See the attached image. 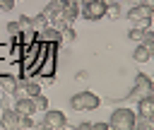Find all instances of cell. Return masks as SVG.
I'll return each mask as SVG.
<instances>
[{
	"label": "cell",
	"mask_w": 154,
	"mask_h": 130,
	"mask_svg": "<svg viewBox=\"0 0 154 130\" xmlns=\"http://www.w3.org/2000/svg\"><path fill=\"white\" fill-rule=\"evenodd\" d=\"M128 19H130L135 26L154 24V5H147V2H135V5L128 10Z\"/></svg>",
	"instance_id": "cell-1"
},
{
	"label": "cell",
	"mask_w": 154,
	"mask_h": 130,
	"mask_svg": "<svg viewBox=\"0 0 154 130\" xmlns=\"http://www.w3.org/2000/svg\"><path fill=\"white\" fill-rule=\"evenodd\" d=\"M135 113L130 111V108H123V106H118V108H113V113H111V118H108V128L111 130H132L135 128Z\"/></svg>",
	"instance_id": "cell-2"
},
{
	"label": "cell",
	"mask_w": 154,
	"mask_h": 130,
	"mask_svg": "<svg viewBox=\"0 0 154 130\" xmlns=\"http://www.w3.org/2000/svg\"><path fill=\"white\" fill-rule=\"evenodd\" d=\"M96 106H101V96H96L94 91H77L70 96L72 111H94Z\"/></svg>",
	"instance_id": "cell-3"
},
{
	"label": "cell",
	"mask_w": 154,
	"mask_h": 130,
	"mask_svg": "<svg viewBox=\"0 0 154 130\" xmlns=\"http://www.w3.org/2000/svg\"><path fill=\"white\" fill-rule=\"evenodd\" d=\"M34 128H38V130H63V128H67V118H65L63 111H51V108H46V111H43V120L36 123Z\"/></svg>",
	"instance_id": "cell-4"
},
{
	"label": "cell",
	"mask_w": 154,
	"mask_h": 130,
	"mask_svg": "<svg viewBox=\"0 0 154 130\" xmlns=\"http://www.w3.org/2000/svg\"><path fill=\"white\" fill-rule=\"evenodd\" d=\"M128 96L130 99L132 96L135 99H140V96H154V82H152V77L144 75V72H137L135 75V84H132V91Z\"/></svg>",
	"instance_id": "cell-5"
},
{
	"label": "cell",
	"mask_w": 154,
	"mask_h": 130,
	"mask_svg": "<svg viewBox=\"0 0 154 130\" xmlns=\"http://www.w3.org/2000/svg\"><path fill=\"white\" fill-rule=\"evenodd\" d=\"M79 14H82L87 22H101V19L106 17V2L91 0V2H87V5L79 7Z\"/></svg>",
	"instance_id": "cell-6"
},
{
	"label": "cell",
	"mask_w": 154,
	"mask_h": 130,
	"mask_svg": "<svg viewBox=\"0 0 154 130\" xmlns=\"http://www.w3.org/2000/svg\"><path fill=\"white\" fill-rule=\"evenodd\" d=\"M36 41H43L48 46H60V31H55L51 24L43 26L41 31H36Z\"/></svg>",
	"instance_id": "cell-7"
},
{
	"label": "cell",
	"mask_w": 154,
	"mask_h": 130,
	"mask_svg": "<svg viewBox=\"0 0 154 130\" xmlns=\"http://www.w3.org/2000/svg\"><path fill=\"white\" fill-rule=\"evenodd\" d=\"M12 108H14L19 116H34V113H36L31 96H19V99H14V106H12Z\"/></svg>",
	"instance_id": "cell-8"
},
{
	"label": "cell",
	"mask_w": 154,
	"mask_h": 130,
	"mask_svg": "<svg viewBox=\"0 0 154 130\" xmlns=\"http://www.w3.org/2000/svg\"><path fill=\"white\" fill-rule=\"evenodd\" d=\"M0 125L5 130H17L19 128V113L14 108H5L2 111V118H0Z\"/></svg>",
	"instance_id": "cell-9"
},
{
	"label": "cell",
	"mask_w": 154,
	"mask_h": 130,
	"mask_svg": "<svg viewBox=\"0 0 154 130\" xmlns=\"http://www.w3.org/2000/svg\"><path fill=\"white\" fill-rule=\"evenodd\" d=\"M137 116L154 118V96H140L137 99Z\"/></svg>",
	"instance_id": "cell-10"
},
{
	"label": "cell",
	"mask_w": 154,
	"mask_h": 130,
	"mask_svg": "<svg viewBox=\"0 0 154 130\" xmlns=\"http://www.w3.org/2000/svg\"><path fill=\"white\" fill-rule=\"evenodd\" d=\"M152 55H154V51H149V48L142 46V43H137V46L132 48V60H135V63H149Z\"/></svg>",
	"instance_id": "cell-11"
},
{
	"label": "cell",
	"mask_w": 154,
	"mask_h": 130,
	"mask_svg": "<svg viewBox=\"0 0 154 130\" xmlns=\"http://www.w3.org/2000/svg\"><path fill=\"white\" fill-rule=\"evenodd\" d=\"M60 14L72 24V22L79 17V5H77L75 0H65V5H63V12H60Z\"/></svg>",
	"instance_id": "cell-12"
},
{
	"label": "cell",
	"mask_w": 154,
	"mask_h": 130,
	"mask_svg": "<svg viewBox=\"0 0 154 130\" xmlns=\"http://www.w3.org/2000/svg\"><path fill=\"white\" fill-rule=\"evenodd\" d=\"M63 5H65V0H48V2H46V7H43L41 12L51 19V17H58V14L63 12Z\"/></svg>",
	"instance_id": "cell-13"
},
{
	"label": "cell",
	"mask_w": 154,
	"mask_h": 130,
	"mask_svg": "<svg viewBox=\"0 0 154 130\" xmlns=\"http://www.w3.org/2000/svg\"><path fill=\"white\" fill-rule=\"evenodd\" d=\"M75 41H77V31L72 29V24L65 26V29H60V43L63 46H72Z\"/></svg>",
	"instance_id": "cell-14"
},
{
	"label": "cell",
	"mask_w": 154,
	"mask_h": 130,
	"mask_svg": "<svg viewBox=\"0 0 154 130\" xmlns=\"http://www.w3.org/2000/svg\"><path fill=\"white\" fill-rule=\"evenodd\" d=\"M22 89H24L26 96H36V94H41V84H38L36 79H26V82L22 84Z\"/></svg>",
	"instance_id": "cell-15"
},
{
	"label": "cell",
	"mask_w": 154,
	"mask_h": 130,
	"mask_svg": "<svg viewBox=\"0 0 154 130\" xmlns=\"http://www.w3.org/2000/svg\"><path fill=\"white\" fill-rule=\"evenodd\" d=\"M152 128H154V118H144V116L135 118V128L132 130H152Z\"/></svg>",
	"instance_id": "cell-16"
},
{
	"label": "cell",
	"mask_w": 154,
	"mask_h": 130,
	"mask_svg": "<svg viewBox=\"0 0 154 130\" xmlns=\"http://www.w3.org/2000/svg\"><path fill=\"white\" fill-rule=\"evenodd\" d=\"M0 87H2V91L12 94V91L17 89V79H14V77H10V75H2V77H0Z\"/></svg>",
	"instance_id": "cell-17"
},
{
	"label": "cell",
	"mask_w": 154,
	"mask_h": 130,
	"mask_svg": "<svg viewBox=\"0 0 154 130\" xmlns=\"http://www.w3.org/2000/svg\"><path fill=\"white\" fill-rule=\"evenodd\" d=\"M43 26H48V17H46L43 12H38L36 17H31V29H34V31H41Z\"/></svg>",
	"instance_id": "cell-18"
},
{
	"label": "cell",
	"mask_w": 154,
	"mask_h": 130,
	"mask_svg": "<svg viewBox=\"0 0 154 130\" xmlns=\"http://www.w3.org/2000/svg\"><path fill=\"white\" fill-rule=\"evenodd\" d=\"M123 14V10H120V2H111V5H106V17H111V19H118Z\"/></svg>",
	"instance_id": "cell-19"
},
{
	"label": "cell",
	"mask_w": 154,
	"mask_h": 130,
	"mask_svg": "<svg viewBox=\"0 0 154 130\" xmlns=\"http://www.w3.org/2000/svg\"><path fill=\"white\" fill-rule=\"evenodd\" d=\"M31 101H34V108H36V111H46V108H48V96H43V94L31 96Z\"/></svg>",
	"instance_id": "cell-20"
},
{
	"label": "cell",
	"mask_w": 154,
	"mask_h": 130,
	"mask_svg": "<svg viewBox=\"0 0 154 130\" xmlns=\"http://www.w3.org/2000/svg\"><path fill=\"white\" fill-rule=\"evenodd\" d=\"M14 22H17L19 31H29V29H31V17H29V14H19Z\"/></svg>",
	"instance_id": "cell-21"
},
{
	"label": "cell",
	"mask_w": 154,
	"mask_h": 130,
	"mask_svg": "<svg viewBox=\"0 0 154 130\" xmlns=\"http://www.w3.org/2000/svg\"><path fill=\"white\" fill-rule=\"evenodd\" d=\"M128 39H130V41H140V39H142V26H135V24H132L130 31H128Z\"/></svg>",
	"instance_id": "cell-22"
},
{
	"label": "cell",
	"mask_w": 154,
	"mask_h": 130,
	"mask_svg": "<svg viewBox=\"0 0 154 130\" xmlns=\"http://www.w3.org/2000/svg\"><path fill=\"white\" fill-rule=\"evenodd\" d=\"M34 125H36V123L31 120V116H19V128H22V130H31Z\"/></svg>",
	"instance_id": "cell-23"
},
{
	"label": "cell",
	"mask_w": 154,
	"mask_h": 130,
	"mask_svg": "<svg viewBox=\"0 0 154 130\" xmlns=\"http://www.w3.org/2000/svg\"><path fill=\"white\" fill-rule=\"evenodd\" d=\"M7 34L14 39V36H22V31H19V26H17V22L12 19V22H7Z\"/></svg>",
	"instance_id": "cell-24"
},
{
	"label": "cell",
	"mask_w": 154,
	"mask_h": 130,
	"mask_svg": "<svg viewBox=\"0 0 154 130\" xmlns=\"http://www.w3.org/2000/svg\"><path fill=\"white\" fill-rule=\"evenodd\" d=\"M0 106L2 108H12V94L5 91V96H0Z\"/></svg>",
	"instance_id": "cell-25"
},
{
	"label": "cell",
	"mask_w": 154,
	"mask_h": 130,
	"mask_svg": "<svg viewBox=\"0 0 154 130\" xmlns=\"http://www.w3.org/2000/svg\"><path fill=\"white\" fill-rule=\"evenodd\" d=\"M12 7H14V0H0V10L2 12H12Z\"/></svg>",
	"instance_id": "cell-26"
},
{
	"label": "cell",
	"mask_w": 154,
	"mask_h": 130,
	"mask_svg": "<svg viewBox=\"0 0 154 130\" xmlns=\"http://www.w3.org/2000/svg\"><path fill=\"white\" fill-rule=\"evenodd\" d=\"M91 128L94 130H111L108 128V120H96V123H91Z\"/></svg>",
	"instance_id": "cell-27"
},
{
	"label": "cell",
	"mask_w": 154,
	"mask_h": 130,
	"mask_svg": "<svg viewBox=\"0 0 154 130\" xmlns=\"http://www.w3.org/2000/svg\"><path fill=\"white\" fill-rule=\"evenodd\" d=\"M75 77H77V82H87V77H89V72H87V70H79V72H77Z\"/></svg>",
	"instance_id": "cell-28"
},
{
	"label": "cell",
	"mask_w": 154,
	"mask_h": 130,
	"mask_svg": "<svg viewBox=\"0 0 154 130\" xmlns=\"http://www.w3.org/2000/svg\"><path fill=\"white\" fill-rule=\"evenodd\" d=\"M77 130H91V123H77Z\"/></svg>",
	"instance_id": "cell-29"
},
{
	"label": "cell",
	"mask_w": 154,
	"mask_h": 130,
	"mask_svg": "<svg viewBox=\"0 0 154 130\" xmlns=\"http://www.w3.org/2000/svg\"><path fill=\"white\" fill-rule=\"evenodd\" d=\"M75 2H77V5L82 7V5H87V2H91V0H75Z\"/></svg>",
	"instance_id": "cell-30"
},
{
	"label": "cell",
	"mask_w": 154,
	"mask_h": 130,
	"mask_svg": "<svg viewBox=\"0 0 154 130\" xmlns=\"http://www.w3.org/2000/svg\"><path fill=\"white\" fill-rule=\"evenodd\" d=\"M101 2H106V5H111V2H118V0H101Z\"/></svg>",
	"instance_id": "cell-31"
}]
</instances>
